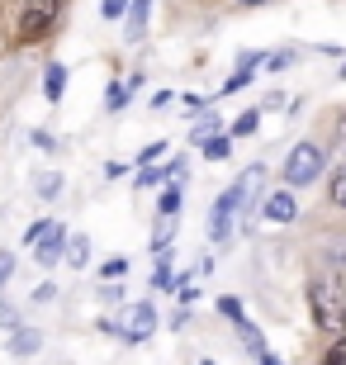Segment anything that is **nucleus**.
Here are the masks:
<instances>
[{
	"label": "nucleus",
	"mask_w": 346,
	"mask_h": 365,
	"mask_svg": "<svg viewBox=\"0 0 346 365\" xmlns=\"http://www.w3.org/2000/svg\"><path fill=\"white\" fill-rule=\"evenodd\" d=\"M308 309H313V323L327 327V332H342L346 327V271H327L313 275L308 284Z\"/></svg>",
	"instance_id": "f257e3e1"
},
{
	"label": "nucleus",
	"mask_w": 346,
	"mask_h": 365,
	"mask_svg": "<svg viewBox=\"0 0 346 365\" xmlns=\"http://www.w3.org/2000/svg\"><path fill=\"white\" fill-rule=\"evenodd\" d=\"M57 10H62V0H24V10L14 19V38L19 43H39L48 29H53Z\"/></svg>",
	"instance_id": "f03ea898"
},
{
	"label": "nucleus",
	"mask_w": 346,
	"mask_h": 365,
	"mask_svg": "<svg viewBox=\"0 0 346 365\" xmlns=\"http://www.w3.org/2000/svg\"><path fill=\"white\" fill-rule=\"evenodd\" d=\"M322 162H327V157H322L318 143H299V148L285 157V180H290V185H313L318 171H322Z\"/></svg>",
	"instance_id": "7ed1b4c3"
},
{
	"label": "nucleus",
	"mask_w": 346,
	"mask_h": 365,
	"mask_svg": "<svg viewBox=\"0 0 346 365\" xmlns=\"http://www.w3.org/2000/svg\"><path fill=\"white\" fill-rule=\"evenodd\" d=\"M261 190H266V166H247L233 185V204H238V228L252 223V209L261 204Z\"/></svg>",
	"instance_id": "20e7f679"
},
{
	"label": "nucleus",
	"mask_w": 346,
	"mask_h": 365,
	"mask_svg": "<svg viewBox=\"0 0 346 365\" xmlns=\"http://www.w3.org/2000/svg\"><path fill=\"white\" fill-rule=\"evenodd\" d=\"M62 247H67V228L53 223V218H43V232H39V242H34L39 266H57V261H62Z\"/></svg>",
	"instance_id": "39448f33"
},
{
	"label": "nucleus",
	"mask_w": 346,
	"mask_h": 365,
	"mask_svg": "<svg viewBox=\"0 0 346 365\" xmlns=\"http://www.w3.org/2000/svg\"><path fill=\"white\" fill-rule=\"evenodd\" d=\"M152 332H157V309L152 304H133L128 318H123V327H119V337L123 341H147Z\"/></svg>",
	"instance_id": "423d86ee"
},
{
	"label": "nucleus",
	"mask_w": 346,
	"mask_h": 365,
	"mask_svg": "<svg viewBox=\"0 0 346 365\" xmlns=\"http://www.w3.org/2000/svg\"><path fill=\"white\" fill-rule=\"evenodd\" d=\"M233 228H238V204H233V185L218 195V204H213V218H209V237L213 242H228L233 237Z\"/></svg>",
	"instance_id": "0eeeda50"
},
{
	"label": "nucleus",
	"mask_w": 346,
	"mask_h": 365,
	"mask_svg": "<svg viewBox=\"0 0 346 365\" xmlns=\"http://www.w3.org/2000/svg\"><path fill=\"white\" fill-rule=\"evenodd\" d=\"M261 214H266L270 223H294L299 204H294V195H290V190H270L266 200H261Z\"/></svg>",
	"instance_id": "6e6552de"
},
{
	"label": "nucleus",
	"mask_w": 346,
	"mask_h": 365,
	"mask_svg": "<svg viewBox=\"0 0 346 365\" xmlns=\"http://www.w3.org/2000/svg\"><path fill=\"white\" fill-rule=\"evenodd\" d=\"M128 19H123V38L128 43H138L143 38V29H147V19H152V0H128Z\"/></svg>",
	"instance_id": "1a4fd4ad"
},
{
	"label": "nucleus",
	"mask_w": 346,
	"mask_h": 365,
	"mask_svg": "<svg viewBox=\"0 0 346 365\" xmlns=\"http://www.w3.org/2000/svg\"><path fill=\"white\" fill-rule=\"evenodd\" d=\"M261 62H266V57H261V53H242L238 71H233V76H228V81H223V91L233 95V91H242V86H252V71L261 67Z\"/></svg>",
	"instance_id": "9d476101"
},
{
	"label": "nucleus",
	"mask_w": 346,
	"mask_h": 365,
	"mask_svg": "<svg viewBox=\"0 0 346 365\" xmlns=\"http://www.w3.org/2000/svg\"><path fill=\"white\" fill-rule=\"evenodd\" d=\"M62 91H67V67H62V62H48V71H43V95H48V100H62Z\"/></svg>",
	"instance_id": "9b49d317"
},
{
	"label": "nucleus",
	"mask_w": 346,
	"mask_h": 365,
	"mask_svg": "<svg viewBox=\"0 0 346 365\" xmlns=\"http://www.w3.org/2000/svg\"><path fill=\"white\" fill-rule=\"evenodd\" d=\"M62 261L81 271V266L91 261V237H71V232H67V247H62Z\"/></svg>",
	"instance_id": "f8f14e48"
},
{
	"label": "nucleus",
	"mask_w": 346,
	"mask_h": 365,
	"mask_svg": "<svg viewBox=\"0 0 346 365\" xmlns=\"http://www.w3.org/2000/svg\"><path fill=\"white\" fill-rule=\"evenodd\" d=\"M39 332H34V327H14V332H10V351L14 356H34V351H39Z\"/></svg>",
	"instance_id": "ddd939ff"
},
{
	"label": "nucleus",
	"mask_w": 346,
	"mask_h": 365,
	"mask_svg": "<svg viewBox=\"0 0 346 365\" xmlns=\"http://www.w3.org/2000/svg\"><path fill=\"white\" fill-rule=\"evenodd\" d=\"M209 138H218V119H213V114H204V119L190 128V143H200V148H204Z\"/></svg>",
	"instance_id": "4468645a"
},
{
	"label": "nucleus",
	"mask_w": 346,
	"mask_h": 365,
	"mask_svg": "<svg viewBox=\"0 0 346 365\" xmlns=\"http://www.w3.org/2000/svg\"><path fill=\"white\" fill-rule=\"evenodd\" d=\"M218 313H223V318H233V323H247V313H242V299L238 294H223V299H218Z\"/></svg>",
	"instance_id": "2eb2a0df"
},
{
	"label": "nucleus",
	"mask_w": 346,
	"mask_h": 365,
	"mask_svg": "<svg viewBox=\"0 0 346 365\" xmlns=\"http://www.w3.org/2000/svg\"><path fill=\"white\" fill-rule=\"evenodd\" d=\"M171 232H175L171 218H157V232H152V252H166V247H171Z\"/></svg>",
	"instance_id": "dca6fc26"
},
{
	"label": "nucleus",
	"mask_w": 346,
	"mask_h": 365,
	"mask_svg": "<svg viewBox=\"0 0 346 365\" xmlns=\"http://www.w3.org/2000/svg\"><path fill=\"white\" fill-rule=\"evenodd\" d=\"M175 209H180V185H166L161 190V214L157 218H175Z\"/></svg>",
	"instance_id": "f3484780"
},
{
	"label": "nucleus",
	"mask_w": 346,
	"mask_h": 365,
	"mask_svg": "<svg viewBox=\"0 0 346 365\" xmlns=\"http://www.w3.org/2000/svg\"><path fill=\"white\" fill-rule=\"evenodd\" d=\"M256 123H261V109H247L238 123H233V138H247V133H256Z\"/></svg>",
	"instance_id": "a211bd4d"
},
{
	"label": "nucleus",
	"mask_w": 346,
	"mask_h": 365,
	"mask_svg": "<svg viewBox=\"0 0 346 365\" xmlns=\"http://www.w3.org/2000/svg\"><path fill=\"white\" fill-rule=\"evenodd\" d=\"M228 148H233V143H228V138H209V143H204V157H209V162H223V157H228Z\"/></svg>",
	"instance_id": "6ab92c4d"
},
{
	"label": "nucleus",
	"mask_w": 346,
	"mask_h": 365,
	"mask_svg": "<svg viewBox=\"0 0 346 365\" xmlns=\"http://www.w3.org/2000/svg\"><path fill=\"white\" fill-rule=\"evenodd\" d=\"M327 195H332V204H337V209H346V166H342V171L332 176V185H327Z\"/></svg>",
	"instance_id": "aec40b11"
},
{
	"label": "nucleus",
	"mask_w": 346,
	"mask_h": 365,
	"mask_svg": "<svg viewBox=\"0 0 346 365\" xmlns=\"http://www.w3.org/2000/svg\"><path fill=\"white\" fill-rule=\"evenodd\" d=\"M39 195H43V200H53V195H62V176H57V171L39 176Z\"/></svg>",
	"instance_id": "412c9836"
},
{
	"label": "nucleus",
	"mask_w": 346,
	"mask_h": 365,
	"mask_svg": "<svg viewBox=\"0 0 346 365\" xmlns=\"http://www.w3.org/2000/svg\"><path fill=\"white\" fill-rule=\"evenodd\" d=\"M100 271H105V280H119V275H128V261H123V257H109Z\"/></svg>",
	"instance_id": "4be33fe9"
},
{
	"label": "nucleus",
	"mask_w": 346,
	"mask_h": 365,
	"mask_svg": "<svg viewBox=\"0 0 346 365\" xmlns=\"http://www.w3.org/2000/svg\"><path fill=\"white\" fill-rule=\"evenodd\" d=\"M128 95H133V91H128V86H109L105 105H109V109H119V105H128Z\"/></svg>",
	"instance_id": "5701e85b"
},
{
	"label": "nucleus",
	"mask_w": 346,
	"mask_h": 365,
	"mask_svg": "<svg viewBox=\"0 0 346 365\" xmlns=\"http://www.w3.org/2000/svg\"><path fill=\"white\" fill-rule=\"evenodd\" d=\"M123 10H128V0H105V5H100V14H105V19H119Z\"/></svg>",
	"instance_id": "b1692460"
},
{
	"label": "nucleus",
	"mask_w": 346,
	"mask_h": 365,
	"mask_svg": "<svg viewBox=\"0 0 346 365\" xmlns=\"http://www.w3.org/2000/svg\"><path fill=\"white\" fill-rule=\"evenodd\" d=\"M161 152H166V143H152V148H143V152H138V157H143V166H152V162H157V157H161Z\"/></svg>",
	"instance_id": "393cba45"
},
{
	"label": "nucleus",
	"mask_w": 346,
	"mask_h": 365,
	"mask_svg": "<svg viewBox=\"0 0 346 365\" xmlns=\"http://www.w3.org/2000/svg\"><path fill=\"white\" fill-rule=\"evenodd\" d=\"M14 323H19V313H14L10 304H5V299H0V327H14Z\"/></svg>",
	"instance_id": "a878e982"
},
{
	"label": "nucleus",
	"mask_w": 346,
	"mask_h": 365,
	"mask_svg": "<svg viewBox=\"0 0 346 365\" xmlns=\"http://www.w3.org/2000/svg\"><path fill=\"white\" fill-rule=\"evenodd\" d=\"M157 180H161L157 166H143V171H138V185H157Z\"/></svg>",
	"instance_id": "bb28decb"
},
{
	"label": "nucleus",
	"mask_w": 346,
	"mask_h": 365,
	"mask_svg": "<svg viewBox=\"0 0 346 365\" xmlns=\"http://www.w3.org/2000/svg\"><path fill=\"white\" fill-rule=\"evenodd\" d=\"M10 275H14V257H10V252H0V284L10 280Z\"/></svg>",
	"instance_id": "cd10ccee"
},
{
	"label": "nucleus",
	"mask_w": 346,
	"mask_h": 365,
	"mask_svg": "<svg viewBox=\"0 0 346 365\" xmlns=\"http://www.w3.org/2000/svg\"><path fill=\"white\" fill-rule=\"evenodd\" d=\"M53 294H57L53 284H39V289H34V304H53Z\"/></svg>",
	"instance_id": "c85d7f7f"
},
{
	"label": "nucleus",
	"mask_w": 346,
	"mask_h": 365,
	"mask_svg": "<svg viewBox=\"0 0 346 365\" xmlns=\"http://www.w3.org/2000/svg\"><path fill=\"white\" fill-rule=\"evenodd\" d=\"M322 365H346V356H342V351H332V356H327Z\"/></svg>",
	"instance_id": "c756f323"
},
{
	"label": "nucleus",
	"mask_w": 346,
	"mask_h": 365,
	"mask_svg": "<svg viewBox=\"0 0 346 365\" xmlns=\"http://www.w3.org/2000/svg\"><path fill=\"white\" fill-rule=\"evenodd\" d=\"M261 365H280V356H270V351H261Z\"/></svg>",
	"instance_id": "7c9ffc66"
},
{
	"label": "nucleus",
	"mask_w": 346,
	"mask_h": 365,
	"mask_svg": "<svg viewBox=\"0 0 346 365\" xmlns=\"http://www.w3.org/2000/svg\"><path fill=\"white\" fill-rule=\"evenodd\" d=\"M337 351H342V356H346V327H342V341H337Z\"/></svg>",
	"instance_id": "2f4dec72"
},
{
	"label": "nucleus",
	"mask_w": 346,
	"mask_h": 365,
	"mask_svg": "<svg viewBox=\"0 0 346 365\" xmlns=\"http://www.w3.org/2000/svg\"><path fill=\"white\" fill-rule=\"evenodd\" d=\"M242 5H266V0H242Z\"/></svg>",
	"instance_id": "473e14b6"
},
{
	"label": "nucleus",
	"mask_w": 346,
	"mask_h": 365,
	"mask_svg": "<svg viewBox=\"0 0 346 365\" xmlns=\"http://www.w3.org/2000/svg\"><path fill=\"white\" fill-rule=\"evenodd\" d=\"M342 76H346V67H342Z\"/></svg>",
	"instance_id": "72a5a7b5"
}]
</instances>
